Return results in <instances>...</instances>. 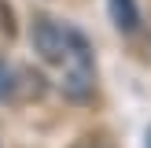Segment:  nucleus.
I'll return each mask as SVG.
<instances>
[{"label": "nucleus", "mask_w": 151, "mask_h": 148, "mask_svg": "<svg viewBox=\"0 0 151 148\" xmlns=\"http://www.w3.org/2000/svg\"><path fill=\"white\" fill-rule=\"evenodd\" d=\"M33 48H37V56L44 63L59 67L66 59V26H59L48 15H37L33 19Z\"/></svg>", "instance_id": "nucleus-1"}, {"label": "nucleus", "mask_w": 151, "mask_h": 148, "mask_svg": "<svg viewBox=\"0 0 151 148\" xmlns=\"http://www.w3.org/2000/svg\"><path fill=\"white\" fill-rule=\"evenodd\" d=\"M63 93L74 104H92L96 100V74H92V67H70V74L63 78Z\"/></svg>", "instance_id": "nucleus-2"}, {"label": "nucleus", "mask_w": 151, "mask_h": 148, "mask_svg": "<svg viewBox=\"0 0 151 148\" xmlns=\"http://www.w3.org/2000/svg\"><path fill=\"white\" fill-rule=\"evenodd\" d=\"M41 93H44V78L33 67H19L15 70V96L19 100H37Z\"/></svg>", "instance_id": "nucleus-3"}, {"label": "nucleus", "mask_w": 151, "mask_h": 148, "mask_svg": "<svg viewBox=\"0 0 151 148\" xmlns=\"http://www.w3.org/2000/svg\"><path fill=\"white\" fill-rule=\"evenodd\" d=\"M107 7H111V19H114V26L122 30V33H133V30L140 26L137 0H107Z\"/></svg>", "instance_id": "nucleus-4"}, {"label": "nucleus", "mask_w": 151, "mask_h": 148, "mask_svg": "<svg viewBox=\"0 0 151 148\" xmlns=\"http://www.w3.org/2000/svg\"><path fill=\"white\" fill-rule=\"evenodd\" d=\"M15 100V67L0 56V104Z\"/></svg>", "instance_id": "nucleus-5"}, {"label": "nucleus", "mask_w": 151, "mask_h": 148, "mask_svg": "<svg viewBox=\"0 0 151 148\" xmlns=\"http://www.w3.org/2000/svg\"><path fill=\"white\" fill-rule=\"evenodd\" d=\"M0 30H4V37H15V33H19V26H15V19H11V4H7V0H0Z\"/></svg>", "instance_id": "nucleus-6"}, {"label": "nucleus", "mask_w": 151, "mask_h": 148, "mask_svg": "<svg viewBox=\"0 0 151 148\" xmlns=\"http://www.w3.org/2000/svg\"><path fill=\"white\" fill-rule=\"evenodd\" d=\"M144 148H151V130H147V137H144Z\"/></svg>", "instance_id": "nucleus-7"}]
</instances>
